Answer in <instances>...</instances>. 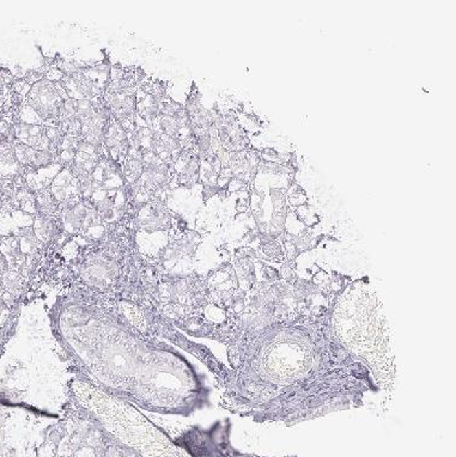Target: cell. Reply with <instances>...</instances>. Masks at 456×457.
Masks as SVG:
<instances>
[{
  "label": "cell",
  "mask_w": 456,
  "mask_h": 457,
  "mask_svg": "<svg viewBox=\"0 0 456 457\" xmlns=\"http://www.w3.org/2000/svg\"><path fill=\"white\" fill-rule=\"evenodd\" d=\"M333 302L231 341V368L219 378L230 411L293 425L358 408L367 394L381 390L370 368L332 331Z\"/></svg>",
  "instance_id": "obj_1"
},
{
  "label": "cell",
  "mask_w": 456,
  "mask_h": 457,
  "mask_svg": "<svg viewBox=\"0 0 456 457\" xmlns=\"http://www.w3.org/2000/svg\"><path fill=\"white\" fill-rule=\"evenodd\" d=\"M56 334L89 383L155 411L188 414L206 401L192 365L145 340L117 312L98 302L67 301L54 313Z\"/></svg>",
  "instance_id": "obj_2"
},
{
  "label": "cell",
  "mask_w": 456,
  "mask_h": 457,
  "mask_svg": "<svg viewBox=\"0 0 456 457\" xmlns=\"http://www.w3.org/2000/svg\"><path fill=\"white\" fill-rule=\"evenodd\" d=\"M335 305L358 328L332 320V331L352 355L373 373L380 388H391L396 377L394 353L385 308L369 280H350L335 297Z\"/></svg>",
  "instance_id": "obj_3"
},
{
  "label": "cell",
  "mask_w": 456,
  "mask_h": 457,
  "mask_svg": "<svg viewBox=\"0 0 456 457\" xmlns=\"http://www.w3.org/2000/svg\"><path fill=\"white\" fill-rule=\"evenodd\" d=\"M76 402L96 419L107 434L141 457H192L137 407L122 397L77 378L71 386Z\"/></svg>",
  "instance_id": "obj_4"
},
{
  "label": "cell",
  "mask_w": 456,
  "mask_h": 457,
  "mask_svg": "<svg viewBox=\"0 0 456 457\" xmlns=\"http://www.w3.org/2000/svg\"><path fill=\"white\" fill-rule=\"evenodd\" d=\"M112 62L109 58L84 65L83 70L62 78L59 84L73 99H98L107 88Z\"/></svg>",
  "instance_id": "obj_5"
},
{
  "label": "cell",
  "mask_w": 456,
  "mask_h": 457,
  "mask_svg": "<svg viewBox=\"0 0 456 457\" xmlns=\"http://www.w3.org/2000/svg\"><path fill=\"white\" fill-rule=\"evenodd\" d=\"M24 97L25 104L38 114L43 125L59 126L62 104L69 98L59 83L43 78L29 86Z\"/></svg>",
  "instance_id": "obj_6"
},
{
  "label": "cell",
  "mask_w": 456,
  "mask_h": 457,
  "mask_svg": "<svg viewBox=\"0 0 456 457\" xmlns=\"http://www.w3.org/2000/svg\"><path fill=\"white\" fill-rule=\"evenodd\" d=\"M169 82L148 75L140 83L135 93V124L137 126L151 127L159 117L166 97L169 96Z\"/></svg>",
  "instance_id": "obj_7"
},
{
  "label": "cell",
  "mask_w": 456,
  "mask_h": 457,
  "mask_svg": "<svg viewBox=\"0 0 456 457\" xmlns=\"http://www.w3.org/2000/svg\"><path fill=\"white\" fill-rule=\"evenodd\" d=\"M198 185H201V156L190 145L182 150L172 167L170 189H192Z\"/></svg>",
  "instance_id": "obj_8"
},
{
  "label": "cell",
  "mask_w": 456,
  "mask_h": 457,
  "mask_svg": "<svg viewBox=\"0 0 456 457\" xmlns=\"http://www.w3.org/2000/svg\"><path fill=\"white\" fill-rule=\"evenodd\" d=\"M175 213L169 210L163 202H149L143 206L135 215L133 226L135 231L143 230L146 233L167 231L175 226Z\"/></svg>",
  "instance_id": "obj_9"
},
{
  "label": "cell",
  "mask_w": 456,
  "mask_h": 457,
  "mask_svg": "<svg viewBox=\"0 0 456 457\" xmlns=\"http://www.w3.org/2000/svg\"><path fill=\"white\" fill-rule=\"evenodd\" d=\"M112 120V114L102 97L98 98V108L91 117L83 122V140L89 144L104 150L103 141L108 126Z\"/></svg>",
  "instance_id": "obj_10"
},
{
  "label": "cell",
  "mask_w": 456,
  "mask_h": 457,
  "mask_svg": "<svg viewBox=\"0 0 456 457\" xmlns=\"http://www.w3.org/2000/svg\"><path fill=\"white\" fill-rule=\"evenodd\" d=\"M107 154L106 150L98 149L96 146L82 140L76 152L75 159L67 169L77 180L85 176H91L98 168V164L101 163V161Z\"/></svg>",
  "instance_id": "obj_11"
},
{
  "label": "cell",
  "mask_w": 456,
  "mask_h": 457,
  "mask_svg": "<svg viewBox=\"0 0 456 457\" xmlns=\"http://www.w3.org/2000/svg\"><path fill=\"white\" fill-rule=\"evenodd\" d=\"M87 213H88V204L80 196L61 204L59 218L64 226L67 241L80 236Z\"/></svg>",
  "instance_id": "obj_12"
},
{
  "label": "cell",
  "mask_w": 456,
  "mask_h": 457,
  "mask_svg": "<svg viewBox=\"0 0 456 457\" xmlns=\"http://www.w3.org/2000/svg\"><path fill=\"white\" fill-rule=\"evenodd\" d=\"M128 146H130V132H127L125 127L112 117L104 136L103 148L107 151L108 156L120 168H122V163L127 159Z\"/></svg>",
  "instance_id": "obj_13"
},
{
  "label": "cell",
  "mask_w": 456,
  "mask_h": 457,
  "mask_svg": "<svg viewBox=\"0 0 456 457\" xmlns=\"http://www.w3.org/2000/svg\"><path fill=\"white\" fill-rule=\"evenodd\" d=\"M47 187L60 205L80 196V183L67 168H61Z\"/></svg>",
  "instance_id": "obj_14"
},
{
  "label": "cell",
  "mask_w": 456,
  "mask_h": 457,
  "mask_svg": "<svg viewBox=\"0 0 456 457\" xmlns=\"http://www.w3.org/2000/svg\"><path fill=\"white\" fill-rule=\"evenodd\" d=\"M12 120L16 130V138L19 143L35 150H51V145L47 139L43 125L27 124L16 117H12Z\"/></svg>",
  "instance_id": "obj_15"
},
{
  "label": "cell",
  "mask_w": 456,
  "mask_h": 457,
  "mask_svg": "<svg viewBox=\"0 0 456 457\" xmlns=\"http://www.w3.org/2000/svg\"><path fill=\"white\" fill-rule=\"evenodd\" d=\"M155 132L150 127L135 126L130 132V146L127 157L143 159L145 154L154 152Z\"/></svg>",
  "instance_id": "obj_16"
},
{
  "label": "cell",
  "mask_w": 456,
  "mask_h": 457,
  "mask_svg": "<svg viewBox=\"0 0 456 457\" xmlns=\"http://www.w3.org/2000/svg\"><path fill=\"white\" fill-rule=\"evenodd\" d=\"M183 149V145L177 138L155 133V154L169 168L172 169Z\"/></svg>",
  "instance_id": "obj_17"
},
{
  "label": "cell",
  "mask_w": 456,
  "mask_h": 457,
  "mask_svg": "<svg viewBox=\"0 0 456 457\" xmlns=\"http://www.w3.org/2000/svg\"><path fill=\"white\" fill-rule=\"evenodd\" d=\"M218 149L212 150L201 157V186L218 187V178L223 170L217 152Z\"/></svg>",
  "instance_id": "obj_18"
},
{
  "label": "cell",
  "mask_w": 456,
  "mask_h": 457,
  "mask_svg": "<svg viewBox=\"0 0 456 457\" xmlns=\"http://www.w3.org/2000/svg\"><path fill=\"white\" fill-rule=\"evenodd\" d=\"M24 170L17 161L14 154V145L10 143H0V178H14L25 176Z\"/></svg>",
  "instance_id": "obj_19"
},
{
  "label": "cell",
  "mask_w": 456,
  "mask_h": 457,
  "mask_svg": "<svg viewBox=\"0 0 456 457\" xmlns=\"http://www.w3.org/2000/svg\"><path fill=\"white\" fill-rule=\"evenodd\" d=\"M35 193V202H36V215H59L60 204L52 196L48 187L38 188Z\"/></svg>",
  "instance_id": "obj_20"
},
{
  "label": "cell",
  "mask_w": 456,
  "mask_h": 457,
  "mask_svg": "<svg viewBox=\"0 0 456 457\" xmlns=\"http://www.w3.org/2000/svg\"><path fill=\"white\" fill-rule=\"evenodd\" d=\"M54 165H58L56 154L54 152H52L51 150H36L33 163L28 169L27 175L28 174H38L42 170H48Z\"/></svg>",
  "instance_id": "obj_21"
},
{
  "label": "cell",
  "mask_w": 456,
  "mask_h": 457,
  "mask_svg": "<svg viewBox=\"0 0 456 457\" xmlns=\"http://www.w3.org/2000/svg\"><path fill=\"white\" fill-rule=\"evenodd\" d=\"M144 173V164L140 159L127 157L122 163V175L125 183L128 185H135L140 176Z\"/></svg>",
  "instance_id": "obj_22"
},
{
  "label": "cell",
  "mask_w": 456,
  "mask_h": 457,
  "mask_svg": "<svg viewBox=\"0 0 456 457\" xmlns=\"http://www.w3.org/2000/svg\"><path fill=\"white\" fill-rule=\"evenodd\" d=\"M201 98H203V96H201V90L196 86V83H193L191 91L187 95L186 101L183 103L188 119L196 117L204 109L203 104H201Z\"/></svg>",
  "instance_id": "obj_23"
},
{
  "label": "cell",
  "mask_w": 456,
  "mask_h": 457,
  "mask_svg": "<svg viewBox=\"0 0 456 457\" xmlns=\"http://www.w3.org/2000/svg\"><path fill=\"white\" fill-rule=\"evenodd\" d=\"M61 133L71 138H82L83 139V122L77 117H69L59 124Z\"/></svg>",
  "instance_id": "obj_24"
},
{
  "label": "cell",
  "mask_w": 456,
  "mask_h": 457,
  "mask_svg": "<svg viewBox=\"0 0 456 457\" xmlns=\"http://www.w3.org/2000/svg\"><path fill=\"white\" fill-rule=\"evenodd\" d=\"M12 145H14V154H16L19 163L21 164V167L25 172H28V169L30 168V165L33 163L36 150L33 149V148H29L27 145L21 144L19 141H16Z\"/></svg>",
  "instance_id": "obj_25"
},
{
  "label": "cell",
  "mask_w": 456,
  "mask_h": 457,
  "mask_svg": "<svg viewBox=\"0 0 456 457\" xmlns=\"http://www.w3.org/2000/svg\"><path fill=\"white\" fill-rule=\"evenodd\" d=\"M286 198H288V204L293 207H301L303 205H307L308 196L302 187L293 183L286 188Z\"/></svg>",
  "instance_id": "obj_26"
},
{
  "label": "cell",
  "mask_w": 456,
  "mask_h": 457,
  "mask_svg": "<svg viewBox=\"0 0 456 457\" xmlns=\"http://www.w3.org/2000/svg\"><path fill=\"white\" fill-rule=\"evenodd\" d=\"M45 133H46L47 139L51 145V151L54 154H58L60 150L61 144L64 141L65 136L61 133L60 128L58 126H51V125H43Z\"/></svg>",
  "instance_id": "obj_27"
},
{
  "label": "cell",
  "mask_w": 456,
  "mask_h": 457,
  "mask_svg": "<svg viewBox=\"0 0 456 457\" xmlns=\"http://www.w3.org/2000/svg\"><path fill=\"white\" fill-rule=\"evenodd\" d=\"M0 138L5 140V141H8L10 144H14L17 141L12 117H0Z\"/></svg>",
  "instance_id": "obj_28"
},
{
  "label": "cell",
  "mask_w": 456,
  "mask_h": 457,
  "mask_svg": "<svg viewBox=\"0 0 456 457\" xmlns=\"http://www.w3.org/2000/svg\"><path fill=\"white\" fill-rule=\"evenodd\" d=\"M259 172L273 174V175H288L289 176V169L285 165L278 163H271V162H262L261 161Z\"/></svg>",
  "instance_id": "obj_29"
},
{
  "label": "cell",
  "mask_w": 456,
  "mask_h": 457,
  "mask_svg": "<svg viewBox=\"0 0 456 457\" xmlns=\"http://www.w3.org/2000/svg\"><path fill=\"white\" fill-rule=\"evenodd\" d=\"M260 157L262 162H271V163H278L283 165L282 154L277 150L271 149V148H266V149L261 150Z\"/></svg>",
  "instance_id": "obj_30"
}]
</instances>
